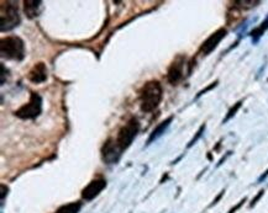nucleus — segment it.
<instances>
[{"instance_id": "9d476101", "label": "nucleus", "mask_w": 268, "mask_h": 213, "mask_svg": "<svg viewBox=\"0 0 268 213\" xmlns=\"http://www.w3.org/2000/svg\"><path fill=\"white\" fill-rule=\"evenodd\" d=\"M47 78L48 70L43 62H38V64L34 65L28 74V79L30 80L33 84H42V83H45L46 80H47Z\"/></svg>"}, {"instance_id": "f8f14e48", "label": "nucleus", "mask_w": 268, "mask_h": 213, "mask_svg": "<svg viewBox=\"0 0 268 213\" xmlns=\"http://www.w3.org/2000/svg\"><path fill=\"white\" fill-rule=\"evenodd\" d=\"M172 121H173V116L168 117V119L164 120L163 122H161V123H159L158 126H157L156 128H154L153 131H152V133L150 134L149 139H147V146L152 144L154 141H157V139H158L159 137L163 136V133L167 131V128H168L169 124H171Z\"/></svg>"}, {"instance_id": "6ab92c4d", "label": "nucleus", "mask_w": 268, "mask_h": 213, "mask_svg": "<svg viewBox=\"0 0 268 213\" xmlns=\"http://www.w3.org/2000/svg\"><path fill=\"white\" fill-rule=\"evenodd\" d=\"M243 202H246V198H243V200H241L240 202L237 203V205H236V206H233V207L231 208L230 211H229V213H235L236 211H237V210H240V208H241V206L243 205Z\"/></svg>"}, {"instance_id": "39448f33", "label": "nucleus", "mask_w": 268, "mask_h": 213, "mask_svg": "<svg viewBox=\"0 0 268 213\" xmlns=\"http://www.w3.org/2000/svg\"><path fill=\"white\" fill-rule=\"evenodd\" d=\"M42 112V97L38 92H31L30 101L15 111V116L21 120H35Z\"/></svg>"}, {"instance_id": "0eeeda50", "label": "nucleus", "mask_w": 268, "mask_h": 213, "mask_svg": "<svg viewBox=\"0 0 268 213\" xmlns=\"http://www.w3.org/2000/svg\"><path fill=\"white\" fill-rule=\"evenodd\" d=\"M184 62H186V58H184L183 56H178V57L173 61V63L169 65L168 72H167V80H168L172 85H176L177 83L183 78Z\"/></svg>"}, {"instance_id": "9b49d317", "label": "nucleus", "mask_w": 268, "mask_h": 213, "mask_svg": "<svg viewBox=\"0 0 268 213\" xmlns=\"http://www.w3.org/2000/svg\"><path fill=\"white\" fill-rule=\"evenodd\" d=\"M24 11L29 19H35L42 11V1L40 0H25L24 1Z\"/></svg>"}, {"instance_id": "4be33fe9", "label": "nucleus", "mask_w": 268, "mask_h": 213, "mask_svg": "<svg viewBox=\"0 0 268 213\" xmlns=\"http://www.w3.org/2000/svg\"><path fill=\"white\" fill-rule=\"evenodd\" d=\"M223 195H224V191H221V192H220V195H219V196H218V197H216V198H215V200H214V202H213V203H211V205H210V207H211V206H214V205H215V203H218V201H219V200H220V198H221V197H223Z\"/></svg>"}, {"instance_id": "6e6552de", "label": "nucleus", "mask_w": 268, "mask_h": 213, "mask_svg": "<svg viewBox=\"0 0 268 213\" xmlns=\"http://www.w3.org/2000/svg\"><path fill=\"white\" fill-rule=\"evenodd\" d=\"M107 187V180L105 179H95L90 181L82 191V197L85 201H92Z\"/></svg>"}, {"instance_id": "5701e85b", "label": "nucleus", "mask_w": 268, "mask_h": 213, "mask_svg": "<svg viewBox=\"0 0 268 213\" xmlns=\"http://www.w3.org/2000/svg\"><path fill=\"white\" fill-rule=\"evenodd\" d=\"M267 176H268V170H267V171H266V173H265V174H263V175H262V176H261V178H260V179H258V183H262V181H263V180H265V179H266V178H267Z\"/></svg>"}, {"instance_id": "f257e3e1", "label": "nucleus", "mask_w": 268, "mask_h": 213, "mask_svg": "<svg viewBox=\"0 0 268 213\" xmlns=\"http://www.w3.org/2000/svg\"><path fill=\"white\" fill-rule=\"evenodd\" d=\"M162 90L161 84L157 80H150L142 87L141 92H140V106L144 112H152L158 107L161 104Z\"/></svg>"}, {"instance_id": "ddd939ff", "label": "nucleus", "mask_w": 268, "mask_h": 213, "mask_svg": "<svg viewBox=\"0 0 268 213\" xmlns=\"http://www.w3.org/2000/svg\"><path fill=\"white\" fill-rule=\"evenodd\" d=\"M80 208H82V203L80 202H71L67 203V205L61 206L55 213H79Z\"/></svg>"}, {"instance_id": "a211bd4d", "label": "nucleus", "mask_w": 268, "mask_h": 213, "mask_svg": "<svg viewBox=\"0 0 268 213\" xmlns=\"http://www.w3.org/2000/svg\"><path fill=\"white\" fill-rule=\"evenodd\" d=\"M5 77H9V70L6 69L5 65L1 64V85L5 84Z\"/></svg>"}, {"instance_id": "423d86ee", "label": "nucleus", "mask_w": 268, "mask_h": 213, "mask_svg": "<svg viewBox=\"0 0 268 213\" xmlns=\"http://www.w3.org/2000/svg\"><path fill=\"white\" fill-rule=\"evenodd\" d=\"M122 151L117 146L116 141L113 138L108 139L102 148V158L107 164H115L119 161Z\"/></svg>"}, {"instance_id": "1a4fd4ad", "label": "nucleus", "mask_w": 268, "mask_h": 213, "mask_svg": "<svg viewBox=\"0 0 268 213\" xmlns=\"http://www.w3.org/2000/svg\"><path fill=\"white\" fill-rule=\"evenodd\" d=\"M226 33H228V31H226L225 29H219L218 31H215L213 35H210V37L206 38V40L204 41V43L200 47V52L203 53L204 56L210 55V53L213 52L216 47H218L219 43L224 40Z\"/></svg>"}, {"instance_id": "2eb2a0df", "label": "nucleus", "mask_w": 268, "mask_h": 213, "mask_svg": "<svg viewBox=\"0 0 268 213\" xmlns=\"http://www.w3.org/2000/svg\"><path fill=\"white\" fill-rule=\"evenodd\" d=\"M205 127H206V126H205V123H204V124H201V126H200V128H199V131L196 132V134H195V136H194L193 138H191V141L189 142V144H188V146H187V148H191V147H193L194 144L196 143V141H198V139L200 138L201 136H203L204 131H205Z\"/></svg>"}, {"instance_id": "f03ea898", "label": "nucleus", "mask_w": 268, "mask_h": 213, "mask_svg": "<svg viewBox=\"0 0 268 213\" xmlns=\"http://www.w3.org/2000/svg\"><path fill=\"white\" fill-rule=\"evenodd\" d=\"M0 55L4 60L21 62L25 58V43L18 36H8L1 38Z\"/></svg>"}, {"instance_id": "4468645a", "label": "nucleus", "mask_w": 268, "mask_h": 213, "mask_svg": "<svg viewBox=\"0 0 268 213\" xmlns=\"http://www.w3.org/2000/svg\"><path fill=\"white\" fill-rule=\"evenodd\" d=\"M241 105H242V101H238V102H236V104L233 105V106L231 107L230 110H229L228 115H226V117H225V119H224L223 123H226V122H228L229 120L232 119V117L235 116L236 112H237V111H238V109H240V107H241Z\"/></svg>"}, {"instance_id": "7ed1b4c3", "label": "nucleus", "mask_w": 268, "mask_h": 213, "mask_svg": "<svg viewBox=\"0 0 268 213\" xmlns=\"http://www.w3.org/2000/svg\"><path fill=\"white\" fill-rule=\"evenodd\" d=\"M0 20H1V25H0L1 32H8V31L18 28L21 21L18 3H15V1H1Z\"/></svg>"}, {"instance_id": "f3484780", "label": "nucleus", "mask_w": 268, "mask_h": 213, "mask_svg": "<svg viewBox=\"0 0 268 213\" xmlns=\"http://www.w3.org/2000/svg\"><path fill=\"white\" fill-rule=\"evenodd\" d=\"M237 3L242 4V5H241V8L250 9V8H253L256 4H258V1H237Z\"/></svg>"}, {"instance_id": "20e7f679", "label": "nucleus", "mask_w": 268, "mask_h": 213, "mask_svg": "<svg viewBox=\"0 0 268 213\" xmlns=\"http://www.w3.org/2000/svg\"><path fill=\"white\" fill-rule=\"evenodd\" d=\"M140 127L141 126H140V122L136 117L130 119L127 123H125V126L121 127V129L117 133L116 143L122 152L126 151L131 146L134 139L136 138L137 133H139Z\"/></svg>"}, {"instance_id": "aec40b11", "label": "nucleus", "mask_w": 268, "mask_h": 213, "mask_svg": "<svg viewBox=\"0 0 268 213\" xmlns=\"http://www.w3.org/2000/svg\"><path fill=\"white\" fill-rule=\"evenodd\" d=\"M5 195H8V187L5 185H1V206L4 205V200H5Z\"/></svg>"}, {"instance_id": "412c9836", "label": "nucleus", "mask_w": 268, "mask_h": 213, "mask_svg": "<svg viewBox=\"0 0 268 213\" xmlns=\"http://www.w3.org/2000/svg\"><path fill=\"white\" fill-rule=\"evenodd\" d=\"M263 192H265V191H263V190H261L260 191V192H258V195L257 196H256V197L255 198H253V200H252V202H251V207H253V206H255L256 205V203H257V201L258 200H260V198L261 197H262V195H263Z\"/></svg>"}, {"instance_id": "dca6fc26", "label": "nucleus", "mask_w": 268, "mask_h": 213, "mask_svg": "<svg viewBox=\"0 0 268 213\" xmlns=\"http://www.w3.org/2000/svg\"><path fill=\"white\" fill-rule=\"evenodd\" d=\"M216 85H218V82H214V83H211V84H210V85H209V87H208V88H205V89H204V90H201V91H200V92H199V94H198V95H196V99H198V97H200V96H201V95H204V94H205V92L210 91V90H211V89H214V88H215V87H216Z\"/></svg>"}]
</instances>
